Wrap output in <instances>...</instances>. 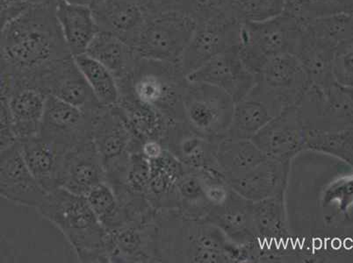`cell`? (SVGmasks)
I'll return each mask as SVG.
<instances>
[{"label":"cell","instance_id":"f546056e","mask_svg":"<svg viewBox=\"0 0 353 263\" xmlns=\"http://www.w3.org/2000/svg\"><path fill=\"white\" fill-rule=\"evenodd\" d=\"M85 54L107 67L117 82L126 78L132 72L139 59L132 46L103 31L95 35Z\"/></svg>","mask_w":353,"mask_h":263},{"label":"cell","instance_id":"1f68e13d","mask_svg":"<svg viewBox=\"0 0 353 263\" xmlns=\"http://www.w3.org/2000/svg\"><path fill=\"white\" fill-rule=\"evenodd\" d=\"M118 105L123 109L134 136L141 143L150 140L163 143L173 122L172 120L163 112L128 95H121Z\"/></svg>","mask_w":353,"mask_h":263},{"label":"cell","instance_id":"74e56055","mask_svg":"<svg viewBox=\"0 0 353 263\" xmlns=\"http://www.w3.org/2000/svg\"><path fill=\"white\" fill-rule=\"evenodd\" d=\"M237 18L241 22L259 23L284 14L285 0H235Z\"/></svg>","mask_w":353,"mask_h":263},{"label":"cell","instance_id":"f1b7e54d","mask_svg":"<svg viewBox=\"0 0 353 263\" xmlns=\"http://www.w3.org/2000/svg\"><path fill=\"white\" fill-rule=\"evenodd\" d=\"M45 90L49 95L83 111L94 112L103 107L77 66L74 56L48 79Z\"/></svg>","mask_w":353,"mask_h":263},{"label":"cell","instance_id":"6da1fadb","mask_svg":"<svg viewBox=\"0 0 353 263\" xmlns=\"http://www.w3.org/2000/svg\"><path fill=\"white\" fill-rule=\"evenodd\" d=\"M0 54L1 72L46 92L47 80L73 57L54 14V0L33 6L1 28Z\"/></svg>","mask_w":353,"mask_h":263},{"label":"cell","instance_id":"30bf717a","mask_svg":"<svg viewBox=\"0 0 353 263\" xmlns=\"http://www.w3.org/2000/svg\"><path fill=\"white\" fill-rule=\"evenodd\" d=\"M298 109L305 129H352L353 108L345 89L335 85L328 90L311 85Z\"/></svg>","mask_w":353,"mask_h":263},{"label":"cell","instance_id":"8992f818","mask_svg":"<svg viewBox=\"0 0 353 263\" xmlns=\"http://www.w3.org/2000/svg\"><path fill=\"white\" fill-rule=\"evenodd\" d=\"M303 30V22L285 12L259 23L243 22L239 44L241 59L247 69L256 76L272 57L295 54Z\"/></svg>","mask_w":353,"mask_h":263},{"label":"cell","instance_id":"ab89813d","mask_svg":"<svg viewBox=\"0 0 353 263\" xmlns=\"http://www.w3.org/2000/svg\"><path fill=\"white\" fill-rule=\"evenodd\" d=\"M332 75L342 88L353 87V37L339 43L334 54Z\"/></svg>","mask_w":353,"mask_h":263},{"label":"cell","instance_id":"7dc6e473","mask_svg":"<svg viewBox=\"0 0 353 263\" xmlns=\"http://www.w3.org/2000/svg\"><path fill=\"white\" fill-rule=\"evenodd\" d=\"M66 1L72 2V0H66Z\"/></svg>","mask_w":353,"mask_h":263},{"label":"cell","instance_id":"9c48e42d","mask_svg":"<svg viewBox=\"0 0 353 263\" xmlns=\"http://www.w3.org/2000/svg\"><path fill=\"white\" fill-rule=\"evenodd\" d=\"M92 142L105 174L126 165L131 154L141 151L143 144L134 136L119 105L101 107L94 112Z\"/></svg>","mask_w":353,"mask_h":263},{"label":"cell","instance_id":"5bb4252c","mask_svg":"<svg viewBox=\"0 0 353 263\" xmlns=\"http://www.w3.org/2000/svg\"><path fill=\"white\" fill-rule=\"evenodd\" d=\"M107 251L111 263L159 262L155 216L143 222H128L109 231Z\"/></svg>","mask_w":353,"mask_h":263},{"label":"cell","instance_id":"d4e9b609","mask_svg":"<svg viewBox=\"0 0 353 263\" xmlns=\"http://www.w3.org/2000/svg\"><path fill=\"white\" fill-rule=\"evenodd\" d=\"M32 174L47 192L60 187L67 147L39 136L18 140Z\"/></svg>","mask_w":353,"mask_h":263},{"label":"cell","instance_id":"836d02e7","mask_svg":"<svg viewBox=\"0 0 353 263\" xmlns=\"http://www.w3.org/2000/svg\"><path fill=\"white\" fill-rule=\"evenodd\" d=\"M179 208L185 217L206 219L213 209L200 171L188 168L178 185Z\"/></svg>","mask_w":353,"mask_h":263},{"label":"cell","instance_id":"4316f807","mask_svg":"<svg viewBox=\"0 0 353 263\" xmlns=\"http://www.w3.org/2000/svg\"><path fill=\"white\" fill-rule=\"evenodd\" d=\"M150 163L147 198L156 211L179 209L178 185L188 168L165 149Z\"/></svg>","mask_w":353,"mask_h":263},{"label":"cell","instance_id":"7bdbcfd3","mask_svg":"<svg viewBox=\"0 0 353 263\" xmlns=\"http://www.w3.org/2000/svg\"><path fill=\"white\" fill-rule=\"evenodd\" d=\"M165 147L159 140H150L143 143L141 153L149 161L159 158L165 151Z\"/></svg>","mask_w":353,"mask_h":263},{"label":"cell","instance_id":"4dcf8cb0","mask_svg":"<svg viewBox=\"0 0 353 263\" xmlns=\"http://www.w3.org/2000/svg\"><path fill=\"white\" fill-rule=\"evenodd\" d=\"M252 140L226 137L217 150V166L227 182L241 178L268 160Z\"/></svg>","mask_w":353,"mask_h":263},{"label":"cell","instance_id":"8d00e7d4","mask_svg":"<svg viewBox=\"0 0 353 263\" xmlns=\"http://www.w3.org/2000/svg\"><path fill=\"white\" fill-rule=\"evenodd\" d=\"M285 12L303 22L353 14V0H285Z\"/></svg>","mask_w":353,"mask_h":263},{"label":"cell","instance_id":"3957f363","mask_svg":"<svg viewBox=\"0 0 353 263\" xmlns=\"http://www.w3.org/2000/svg\"><path fill=\"white\" fill-rule=\"evenodd\" d=\"M1 262H79L61 231L39 208L1 198Z\"/></svg>","mask_w":353,"mask_h":263},{"label":"cell","instance_id":"ffe728a7","mask_svg":"<svg viewBox=\"0 0 353 263\" xmlns=\"http://www.w3.org/2000/svg\"><path fill=\"white\" fill-rule=\"evenodd\" d=\"M162 144L188 169L195 171L218 169L216 156L219 143L201 136L185 121H173Z\"/></svg>","mask_w":353,"mask_h":263},{"label":"cell","instance_id":"603a6c76","mask_svg":"<svg viewBox=\"0 0 353 263\" xmlns=\"http://www.w3.org/2000/svg\"><path fill=\"white\" fill-rule=\"evenodd\" d=\"M206 220L223 231L231 242L241 246H259L254 222L252 201L231 191L227 200L214 207Z\"/></svg>","mask_w":353,"mask_h":263},{"label":"cell","instance_id":"f6af8a7d","mask_svg":"<svg viewBox=\"0 0 353 263\" xmlns=\"http://www.w3.org/2000/svg\"><path fill=\"white\" fill-rule=\"evenodd\" d=\"M99 1H101V0H72V2L70 3H75V4L88 5L91 6Z\"/></svg>","mask_w":353,"mask_h":263},{"label":"cell","instance_id":"2e32d148","mask_svg":"<svg viewBox=\"0 0 353 263\" xmlns=\"http://www.w3.org/2000/svg\"><path fill=\"white\" fill-rule=\"evenodd\" d=\"M192 83H203L223 90L236 103L254 87L256 78L243 63L239 48H233L208 61L188 76Z\"/></svg>","mask_w":353,"mask_h":263},{"label":"cell","instance_id":"277c9868","mask_svg":"<svg viewBox=\"0 0 353 263\" xmlns=\"http://www.w3.org/2000/svg\"><path fill=\"white\" fill-rule=\"evenodd\" d=\"M38 208L68 240L79 262L109 263L107 230L85 196L57 188Z\"/></svg>","mask_w":353,"mask_h":263},{"label":"cell","instance_id":"7c38bea8","mask_svg":"<svg viewBox=\"0 0 353 263\" xmlns=\"http://www.w3.org/2000/svg\"><path fill=\"white\" fill-rule=\"evenodd\" d=\"M92 128L94 112L48 96L39 136L70 150L92 140Z\"/></svg>","mask_w":353,"mask_h":263},{"label":"cell","instance_id":"7402d4cb","mask_svg":"<svg viewBox=\"0 0 353 263\" xmlns=\"http://www.w3.org/2000/svg\"><path fill=\"white\" fill-rule=\"evenodd\" d=\"M336 46L335 41L316 33L303 22V33L294 54L306 70L311 85L321 90L336 85L332 75Z\"/></svg>","mask_w":353,"mask_h":263},{"label":"cell","instance_id":"ac0fdd59","mask_svg":"<svg viewBox=\"0 0 353 263\" xmlns=\"http://www.w3.org/2000/svg\"><path fill=\"white\" fill-rule=\"evenodd\" d=\"M284 109L283 104L272 93L256 83L245 98L235 103L227 137L252 140Z\"/></svg>","mask_w":353,"mask_h":263},{"label":"cell","instance_id":"60d3db41","mask_svg":"<svg viewBox=\"0 0 353 263\" xmlns=\"http://www.w3.org/2000/svg\"><path fill=\"white\" fill-rule=\"evenodd\" d=\"M0 126H1V137H0V150L8 149L18 142L12 127V118L8 99L1 98V108H0Z\"/></svg>","mask_w":353,"mask_h":263},{"label":"cell","instance_id":"9a60e30c","mask_svg":"<svg viewBox=\"0 0 353 263\" xmlns=\"http://www.w3.org/2000/svg\"><path fill=\"white\" fill-rule=\"evenodd\" d=\"M256 78V83L272 93L285 108L299 105L312 85L301 61L291 53L272 57Z\"/></svg>","mask_w":353,"mask_h":263},{"label":"cell","instance_id":"f35d334b","mask_svg":"<svg viewBox=\"0 0 353 263\" xmlns=\"http://www.w3.org/2000/svg\"><path fill=\"white\" fill-rule=\"evenodd\" d=\"M185 12L198 22L236 19L235 0H187Z\"/></svg>","mask_w":353,"mask_h":263},{"label":"cell","instance_id":"44dd1931","mask_svg":"<svg viewBox=\"0 0 353 263\" xmlns=\"http://www.w3.org/2000/svg\"><path fill=\"white\" fill-rule=\"evenodd\" d=\"M103 182H105L103 163L92 140L69 150L64 159L60 187L85 197Z\"/></svg>","mask_w":353,"mask_h":263},{"label":"cell","instance_id":"ba28073f","mask_svg":"<svg viewBox=\"0 0 353 263\" xmlns=\"http://www.w3.org/2000/svg\"><path fill=\"white\" fill-rule=\"evenodd\" d=\"M235 101L223 90L192 83L184 101L185 121L192 130L220 143L228 136Z\"/></svg>","mask_w":353,"mask_h":263},{"label":"cell","instance_id":"52a82bcc","mask_svg":"<svg viewBox=\"0 0 353 263\" xmlns=\"http://www.w3.org/2000/svg\"><path fill=\"white\" fill-rule=\"evenodd\" d=\"M196 27L197 21L184 11L148 16L134 50L139 59L181 64Z\"/></svg>","mask_w":353,"mask_h":263},{"label":"cell","instance_id":"83f0119b","mask_svg":"<svg viewBox=\"0 0 353 263\" xmlns=\"http://www.w3.org/2000/svg\"><path fill=\"white\" fill-rule=\"evenodd\" d=\"M54 14L73 56L85 54L99 32L92 8L66 0H54Z\"/></svg>","mask_w":353,"mask_h":263},{"label":"cell","instance_id":"484cf974","mask_svg":"<svg viewBox=\"0 0 353 263\" xmlns=\"http://www.w3.org/2000/svg\"><path fill=\"white\" fill-rule=\"evenodd\" d=\"M291 162L268 159L253 171L228 182L233 191L250 201L284 196L290 178Z\"/></svg>","mask_w":353,"mask_h":263},{"label":"cell","instance_id":"ee69618b","mask_svg":"<svg viewBox=\"0 0 353 263\" xmlns=\"http://www.w3.org/2000/svg\"><path fill=\"white\" fill-rule=\"evenodd\" d=\"M17 1L20 3L25 10H28V9L33 8V6L46 4V3H49L51 0H17Z\"/></svg>","mask_w":353,"mask_h":263},{"label":"cell","instance_id":"8fae6325","mask_svg":"<svg viewBox=\"0 0 353 263\" xmlns=\"http://www.w3.org/2000/svg\"><path fill=\"white\" fill-rule=\"evenodd\" d=\"M242 25L243 22L236 19L198 22L182 57L181 66L187 76L218 54L239 48Z\"/></svg>","mask_w":353,"mask_h":263},{"label":"cell","instance_id":"e575fe53","mask_svg":"<svg viewBox=\"0 0 353 263\" xmlns=\"http://www.w3.org/2000/svg\"><path fill=\"white\" fill-rule=\"evenodd\" d=\"M306 149L325 154L353 167V128L343 130L305 129Z\"/></svg>","mask_w":353,"mask_h":263},{"label":"cell","instance_id":"4fadbf2b","mask_svg":"<svg viewBox=\"0 0 353 263\" xmlns=\"http://www.w3.org/2000/svg\"><path fill=\"white\" fill-rule=\"evenodd\" d=\"M252 140L268 158L291 162L306 149L304 125L297 105L285 108Z\"/></svg>","mask_w":353,"mask_h":263},{"label":"cell","instance_id":"b9f144b4","mask_svg":"<svg viewBox=\"0 0 353 263\" xmlns=\"http://www.w3.org/2000/svg\"><path fill=\"white\" fill-rule=\"evenodd\" d=\"M148 16L167 11H184L187 0H143Z\"/></svg>","mask_w":353,"mask_h":263},{"label":"cell","instance_id":"7a4b0ae2","mask_svg":"<svg viewBox=\"0 0 353 263\" xmlns=\"http://www.w3.org/2000/svg\"><path fill=\"white\" fill-rule=\"evenodd\" d=\"M159 262H254L252 246L231 242L206 219L185 217L179 209L157 211Z\"/></svg>","mask_w":353,"mask_h":263},{"label":"cell","instance_id":"5b68a950","mask_svg":"<svg viewBox=\"0 0 353 263\" xmlns=\"http://www.w3.org/2000/svg\"><path fill=\"white\" fill-rule=\"evenodd\" d=\"M117 83L120 96H130L172 121H185L184 101L190 81L181 63L138 59L132 72Z\"/></svg>","mask_w":353,"mask_h":263},{"label":"cell","instance_id":"d590c367","mask_svg":"<svg viewBox=\"0 0 353 263\" xmlns=\"http://www.w3.org/2000/svg\"><path fill=\"white\" fill-rule=\"evenodd\" d=\"M85 198L107 232L128 222L126 211L107 182L96 186Z\"/></svg>","mask_w":353,"mask_h":263},{"label":"cell","instance_id":"d6a6232c","mask_svg":"<svg viewBox=\"0 0 353 263\" xmlns=\"http://www.w3.org/2000/svg\"><path fill=\"white\" fill-rule=\"evenodd\" d=\"M74 60L99 103L103 107L118 105L120 91L117 80L110 70L85 53L74 56Z\"/></svg>","mask_w":353,"mask_h":263},{"label":"cell","instance_id":"d6986e66","mask_svg":"<svg viewBox=\"0 0 353 263\" xmlns=\"http://www.w3.org/2000/svg\"><path fill=\"white\" fill-rule=\"evenodd\" d=\"M91 8L99 31L114 34L134 48L148 18L143 0H101Z\"/></svg>","mask_w":353,"mask_h":263},{"label":"cell","instance_id":"bcb514c9","mask_svg":"<svg viewBox=\"0 0 353 263\" xmlns=\"http://www.w3.org/2000/svg\"><path fill=\"white\" fill-rule=\"evenodd\" d=\"M346 93H347L348 97L350 98V101L352 103V108H353V87L352 88H343Z\"/></svg>","mask_w":353,"mask_h":263},{"label":"cell","instance_id":"cb8c5ba5","mask_svg":"<svg viewBox=\"0 0 353 263\" xmlns=\"http://www.w3.org/2000/svg\"><path fill=\"white\" fill-rule=\"evenodd\" d=\"M48 96L49 93L38 86L14 78L8 103L18 140L39 136Z\"/></svg>","mask_w":353,"mask_h":263},{"label":"cell","instance_id":"e0dca14e","mask_svg":"<svg viewBox=\"0 0 353 263\" xmlns=\"http://www.w3.org/2000/svg\"><path fill=\"white\" fill-rule=\"evenodd\" d=\"M48 192L32 174L20 143L0 150V196L19 204L39 207Z\"/></svg>","mask_w":353,"mask_h":263}]
</instances>
